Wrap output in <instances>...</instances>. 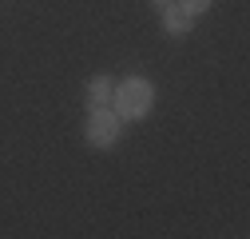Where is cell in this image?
Segmentation results:
<instances>
[{"label": "cell", "mask_w": 250, "mask_h": 239, "mask_svg": "<svg viewBox=\"0 0 250 239\" xmlns=\"http://www.w3.org/2000/svg\"><path fill=\"white\" fill-rule=\"evenodd\" d=\"M111 88H115V84H111L107 76L87 80V112H91V108H107V104H111Z\"/></svg>", "instance_id": "277c9868"}, {"label": "cell", "mask_w": 250, "mask_h": 239, "mask_svg": "<svg viewBox=\"0 0 250 239\" xmlns=\"http://www.w3.org/2000/svg\"><path fill=\"white\" fill-rule=\"evenodd\" d=\"M155 4H171V0H155Z\"/></svg>", "instance_id": "8992f818"}, {"label": "cell", "mask_w": 250, "mask_h": 239, "mask_svg": "<svg viewBox=\"0 0 250 239\" xmlns=\"http://www.w3.org/2000/svg\"><path fill=\"white\" fill-rule=\"evenodd\" d=\"M210 4H214V0H179V8H183L187 16H203Z\"/></svg>", "instance_id": "5b68a950"}, {"label": "cell", "mask_w": 250, "mask_h": 239, "mask_svg": "<svg viewBox=\"0 0 250 239\" xmlns=\"http://www.w3.org/2000/svg\"><path fill=\"white\" fill-rule=\"evenodd\" d=\"M155 104V84L143 76H127L111 88V112L119 120H143Z\"/></svg>", "instance_id": "6da1fadb"}, {"label": "cell", "mask_w": 250, "mask_h": 239, "mask_svg": "<svg viewBox=\"0 0 250 239\" xmlns=\"http://www.w3.org/2000/svg\"><path fill=\"white\" fill-rule=\"evenodd\" d=\"M163 8V28L171 36H183V32H191V24H195V16H187L179 4H159Z\"/></svg>", "instance_id": "3957f363"}, {"label": "cell", "mask_w": 250, "mask_h": 239, "mask_svg": "<svg viewBox=\"0 0 250 239\" xmlns=\"http://www.w3.org/2000/svg\"><path fill=\"white\" fill-rule=\"evenodd\" d=\"M119 128H123V120H119V116L111 112V104H107V108H91V112H87L83 136H87L91 147H111V143L119 140Z\"/></svg>", "instance_id": "7a4b0ae2"}]
</instances>
